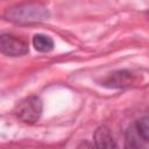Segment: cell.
<instances>
[{
	"label": "cell",
	"mask_w": 149,
	"mask_h": 149,
	"mask_svg": "<svg viewBox=\"0 0 149 149\" xmlns=\"http://www.w3.org/2000/svg\"><path fill=\"white\" fill-rule=\"evenodd\" d=\"M149 141V119L143 116L137 119L126 132L125 142L127 148H142Z\"/></svg>",
	"instance_id": "cell-3"
},
{
	"label": "cell",
	"mask_w": 149,
	"mask_h": 149,
	"mask_svg": "<svg viewBox=\"0 0 149 149\" xmlns=\"http://www.w3.org/2000/svg\"><path fill=\"white\" fill-rule=\"evenodd\" d=\"M33 45L40 52H49L54 49V41L48 35L36 34L33 37Z\"/></svg>",
	"instance_id": "cell-7"
},
{
	"label": "cell",
	"mask_w": 149,
	"mask_h": 149,
	"mask_svg": "<svg viewBox=\"0 0 149 149\" xmlns=\"http://www.w3.org/2000/svg\"><path fill=\"white\" fill-rule=\"evenodd\" d=\"M135 80L134 74L128 70H116L111 72L102 81L101 85L108 88H125L133 85Z\"/></svg>",
	"instance_id": "cell-5"
},
{
	"label": "cell",
	"mask_w": 149,
	"mask_h": 149,
	"mask_svg": "<svg viewBox=\"0 0 149 149\" xmlns=\"http://www.w3.org/2000/svg\"><path fill=\"white\" fill-rule=\"evenodd\" d=\"M29 52L28 42L12 34L0 35V54L9 57H19Z\"/></svg>",
	"instance_id": "cell-4"
},
{
	"label": "cell",
	"mask_w": 149,
	"mask_h": 149,
	"mask_svg": "<svg viewBox=\"0 0 149 149\" xmlns=\"http://www.w3.org/2000/svg\"><path fill=\"white\" fill-rule=\"evenodd\" d=\"M49 15L50 14H49L48 8L36 2H29V3L27 2V3L16 5L14 7L8 8L5 13V17L8 21L19 23V24L42 22L44 20H48Z\"/></svg>",
	"instance_id": "cell-1"
},
{
	"label": "cell",
	"mask_w": 149,
	"mask_h": 149,
	"mask_svg": "<svg viewBox=\"0 0 149 149\" xmlns=\"http://www.w3.org/2000/svg\"><path fill=\"white\" fill-rule=\"evenodd\" d=\"M93 140H94L95 147H98V148L111 149V148L118 147V144L115 143V140L112 135V132L106 126H100L95 129L94 135H93Z\"/></svg>",
	"instance_id": "cell-6"
},
{
	"label": "cell",
	"mask_w": 149,
	"mask_h": 149,
	"mask_svg": "<svg viewBox=\"0 0 149 149\" xmlns=\"http://www.w3.org/2000/svg\"><path fill=\"white\" fill-rule=\"evenodd\" d=\"M42 112H43V102L41 98L37 95H30L22 99L15 108L16 116L22 122L28 125L35 123L41 118Z\"/></svg>",
	"instance_id": "cell-2"
}]
</instances>
